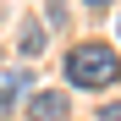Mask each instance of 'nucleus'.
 <instances>
[{"instance_id": "39448f33", "label": "nucleus", "mask_w": 121, "mask_h": 121, "mask_svg": "<svg viewBox=\"0 0 121 121\" xmlns=\"http://www.w3.org/2000/svg\"><path fill=\"white\" fill-rule=\"evenodd\" d=\"M88 6H105V0H88Z\"/></svg>"}, {"instance_id": "f03ea898", "label": "nucleus", "mask_w": 121, "mask_h": 121, "mask_svg": "<svg viewBox=\"0 0 121 121\" xmlns=\"http://www.w3.org/2000/svg\"><path fill=\"white\" fill-rule=\"evenodd\" d=\"M28 121H72V99L66 94H33L28 99Z\"/></svg>"}, {"instance_id": "20e7f679", "label": "nucleus", "mask_w": 121, "mask_h": 121, "mask_svg": "<svg viewBox=\"0 0 121 121\" xmlns=\"http://www.w3.org/2000/svg\"><path fill=\"white\" fill-rule=\"evenodd\" d=\"M99 121H121V94L110 99V105H105V110H99Z\"/></svg>"}, {"instance_id": "f257e3e1", "label": "nucleus", "mask_w": 121, "mask_h": 121, "mask_svg": "<svg viewBox=\"0 0 121 121\" xmlns=\"http://www.w3.org/2000/svg\"><path fill=\"white\" fill-rule=\"evenodd\" d=\"M116 77H121V60L110 44H77L66 55V83H77V88H110Z\"/></svg>"}, {"instance_id": "7ed1b4c3", "label": "nucleus", "mask_w": 121, "mask_h": 121, "mask_svg": "<svg viewBox=\"0 0 121 121\" xmlns=\"http://www.w3.org/2000/svg\"><path fill=\"white\" fill-rule=\"evenodd\" d=\"M17 50H22V55H39V50H44V33L28 22V28H22V39H17Z\"/></svg>"}]
</instances>
